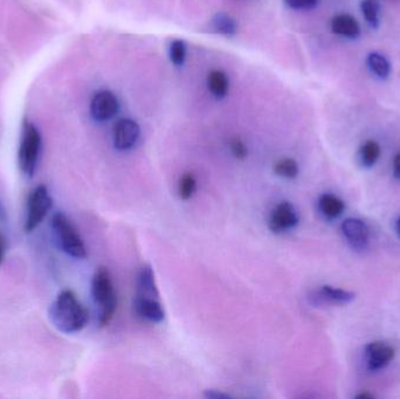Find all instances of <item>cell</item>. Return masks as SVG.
Listing matches in <instances>:
<instances>
[{"mask_svg":"<svg viewBox=\"0 0 400 399\" xmlns=\"http://www.w3.org/2000/svg\"><path fill=\"white\" fill-rule=\"evenodd\" d=\"M212 26L215 29V32L224 34V36H233L237 32L235 21L225 13H218L217 16H214Z\"/></svg>","mask_w":400,"mask_h":399,"instance_id":"ffe728a7","label":"cell"},{"mask_svg":"<svg viewBox=\"0 0 400 399\" xmlns=\"http://www.w3.org/2000/svg\"><path fill=\"white\" fill-rule=\"evenodd\" d=\"M397 232H398V234H399L400 237V217L398 221H397Z\"/></svg>","mask_w":400,"mask_h":399,"instance_id":"4dcf8cb0","label":"cell"},{"mask_svg":"<svg viewBox=\"0 0 400 399\" xmlns=\"http://www.w3.org/2000/svg\"><path fill=\"white\" fill-rule=\"evenodd\" d=\"M52 197L45 185H39L33 190L28 198L27 218L25 221V232H32L43 223L45 217L52 208Z\"/></svg>","mask_w":400,"mask_h":399,"instance_id":"5b68a950","label":"cell"},{"mask_svg":"<svg viewBox=\"0 0 400 399\" xmlns=\"http://www.w3.org/2000/svg\"><path fill=\"white\" fill-rule=\"evenodd\" d=\"M52 230L56 243L68 256L76 259H84L87 256V248L84 240L64 213L58 212L53 216Z\"/></svg>","mask_w":400,"mask_h":399,"instance_id":"3957f363","label":"cell"},{"mask_svg":"<svg viewBox=\"0 0 400 399\" xmlns=\"http://www.w3.org/2000/svg\"><path fill=\"white\" fill-rule=\"evenodd\" d=\"M393 172H395V176L400 180V152L393 160Z\"/></svg>","mask_w":400,"mask_h":399,"instance_id":"4316f807","label":"cell"},{"mask_svg":"<svg viewBox=\"0 0 400 399\" xmlns=\"http://www.w3.org/2000/svg\"><path fill=\"white\" fill-rule=\"evenodd\" d=\"M119 100L108 90L96 93L91 104V116L99 122L110 120L119 112Z\"/></svg>","mask_w":400,"mask_h":399,"instance_id":"52a82bcc","label":"cell"},{"mask_svg":"<svg viewBox=\"0 0 400 399\" xmlns=\"http://www.w3.org/2000/svg\"><path fill=\"white\" fill-rule=\"evenodd\" d=\"M205 396H207V398L212 399H227L231 397L230 395L224 394V392L218 391V390H207V391L205 392Z\"/></svg>","mask_w":400,"mask_h":399,"instance_id":"484cf974","label":"cell"},{"mask_svg":"<svg viewBox=\"0 0 400 399\" xmlns=\"http://www.w3.org/2000/svg\"><path fill=\"white\" fill-rule=\"evenodd\" d=\"M207 84H209L210 92L217 99H222L226 96L227 90H228V80L225 73H222V71H212L209 74Z\"/></svg>","mask_w":400,"mask_h":399,"instance_id":"e0dca14e","label":"cell"},{"mask_svg":"<svg viewBox=\"0 0 400 399\" xmlns=\"http://www.w3.org/2000/svg\"><path fill=\"white\" fill-rule=\"evenodd\" d=\"M358 398H373V396L368 395V394H363V395L358 396Z\"/></svg>","mask_w":400,"mask_h":399,"instance_id":"f546056e","label":"cell"},{"mask_svg":"<svg viewBox=\"0 0 400 399\" xmlns=\"http://www.w3.org/2000/svg\"><path fill=\"white\" fill-rule=\"evenodd\" d=\"M315 298L318 301L329 302V304H348L353 299V294L340 288L323 286L320 291H317Z\"/></svg>","mask_w":400,"mask_h":399,"instance_id":"5bb4252c","label":"cell"},{"mask_svg":"<svg viewBox=\"0 0 400 399\" xmlns=\"http://www.w3.org/2000/svg\"><path fill=\"white\" fill-rule=\"evenodd\" d=\"M4 218V208L1 206V204H0V220Z\"/></svg>","mask_w":400,"mask_h":399,"instance_id":"f1b7e54d","label":"cell"},{"mask_svg":"<svg viewBox=\"0 0 400 399\" xmlns=\"http://www.w3.org/2000/svg\"><path fill=\"white\" fill-rule=\"evenodd\" d=\"M294 10H310L317 4V0H285Z\"/></svg>","mask_w":400,"mask_h":399,"instance_id":"d4e9b609","label":"cell"},{"mask_svg":"<svg viewBox=\"0 0 400 399\" xmlns=\"http://www.w3.org/2000/svg\"><path fill=\"white\" fill-rule=\"evenodd\" d=\"M136 298L142 299H159V291L156 285L155 273L149 265L141 268L137 278Z\"/></svg>","mask_w":400,"mask_h":399,"instance_id":"7c38bea8","label":"cell"},{"mask_svg":"<svg viewBox=\"0 0 400 399\" xmlns=\"http://www.w3.org/2000/svg\"><path fill=\"white\" fill-rule=\"evenodd\" d=\"M274 171L278 176L287 180H293L298 175V164L293 158H282L274 165Z\"/></svg>","mask_w":400,"mask_h":399,"instance_id":"d6986e66","label":"cell"},{"mask_svg":"<svg viewBox=\"0 0 400 399\" xmlns=\"http://www.w3.org/2000/svg\"><path fill=\"white\" fill-rule=\"evenodd\" d=\"M381 155V148L375 141H368L365 142L361 148L362 163L365 167H373L376 164L377 160Z\"/></svg>","mask_w":400,"mask_h":399,"instance_id":"7402d4cb","label":"cell"},{"mask_svg":"<svg viewBox=\"0 0 400 399\" xmlns=\"http://www.w3.org/2000/svg\"><path fill=\"white\" fill-rule=\"evenodd\" d=\"M365 352H366L368 367L373 372L386 367L395 357L393 348L381 342L368 344L365 349Z\"/></svg>","mask_w":400,"mask_h":399,"instance_id":"30bf717a","label":"cell"},{"mask_svg":"<svg viewBox=\"0 0 400 399\" xmlns=\"http://www.w3.org/2000/svg\"><path fill=\"white\" fill-rule=\"evenodd\" d=\"M4 238L1 236V233H0V265L3 263V258H4Z\"/></svg>","mask_w":400,"mask_h":399,"instance_id":"83f0119b","label":"cell"},{"mask_svg":"<svg viewBox=\"0 0 400 399\" xmlns=\"http://www.w3.org/2000/svg\"><path fill=\"white\" fill-rule=\"evenodd\" d=\"M141 129L135 121L122 119L116 123L114 128V145L121 152L132 148L139 138Z\"/></svg>","mask_w":400,"mask_h":399,"instance_id":"ba28073f","label":"cell"},{"mask_svg":"<svg viewBox=\"0 0 400 399\" xmlns=\"http://www.w3.org/2000/svg\"><path fill=\"white\" fill-rule=\"evenodd\" d=\"M366 64H368V69L371 71V73L381 80H385L390 76L391 64L384 56H381V53H370Z\"/></svg>","mask_w":400,"mask_h":399,"instance_id":"2e32d148","label":"cell"},{"mask_svg":"<svg viewBox=\"0 0 400 399\" xmlns=\"http://www.w3.org/2000/svg\"><path fill=\"white\" fill-rule=\"evenodd\" d=\"M331 29L337 36L356 39L361 34V26L353 16L338 14L331 21Z\"/></svg>","mask_w":400,"mask_h":399,"instance_id":"4fadbf2b","label":"cell"},{"mask_svg":"<svg viewBox=\"0 0 400 399\" xmlns=\"http://www.w3.org/2000/svg\"><path fill=\"white\" fill-rule=\"evenodd\" d=\"M298 223L296 210L290 202H281L272 210L268 219V226L274 233L290 231Z\"/></svg>","mask_w":400,"mask_h":399,"instance_id":"8992f818","label":"cell"},{"mask_svg":"<svg viewBox=\"0 0 400 399\" xmlns=\"http://www.w3.org/2000/svg\"><path fill=\"white\" fill-rule=\"evenodd\" d=\"M49 316L60 332L66 334L81 332L89 321L87 309L76 298L75 293L69 289L61 291L58 295L51 307Z\"/></svg>","mask_w":400,"mask_h":399,"instance_id":"6da1fadb","label":"cell"},{"mask_svg":"<svg viewBox=\"0 0 400 399\" xmlns=\"http://www.w3.org/2000/svg\"><path fill=\"white\" fill-rule=\"evenodd\" d=\"M361 10L365 21L373 28L379 26L381 5L378 0H362Z\"/></svg>","mask_w":400,"mask_h":399,"instance_id":"ac0fdd59","label":"cell"},{"mask_svg":"<svg viewBox=\"0 0 400 399\" xmlns=\"http://www.w3.org/2000/svg\"><path fill=\"white\" fill-rule=\"evenodd\" d=\"M318 208L323 213V216L333 219L341 216L342 212L344 211V203L338 197L327 193L321 196L318 200Z\"/></svg>","mask_w":400,"mask_h":399,"instance_id":"9a60e30c","label":"cell"},{"mask_svg":"<svg viewBox=\"0 0 400 399\" xmlns=\"http://www.w3.org/2000/svg\"><path fill=\"white\" fill-rule=\"evenodd\" d=\"M342 231L349 244L355 250H364L368 243V228L360 219H346L342 223Z\"/></svg>","mask_w":400,"mask_h":399,"instance_id":"9c48e42d","label":"cell"},{"mask_svg":"<svg viewBox=\"0 0 400 399\" xmlns=\"http://www.w3.org/2000/svg\"><path fill=\"white\" fill-rule=\"evenodd\" d=\"M91 295L97 308L99 327L110 324L117 308L115 287L107 268L99 267L91 280Z\"/></svg>","mask_w":400,"mask_h":399,"instance_id":"7a4b0ae2","label":"cell"},{"mask_svg":"<svg viewBox=\"0 0 400 399\" xmlns=\"http://www.w3.org/2000/svg\"><path fill=\"white\" fill-rule=\"evenodd\" d=\"M41 150L39 129L31 122H25L19 147V167L25 176L33 177Z\"/></svg>","mask_w":400,"mask_h":399,"instance_id":"277c9868","label":"cell"},{"mask_svg":"<svg viewBox=\"0 0 400 399\" xmlns=\"http://www.w3.org/2000/svg\"><path fill=\"white\" fill-rule=\"evenodd\" d=\"M230 145L232 154L238 160H244V158H246V156H247V148H246V145L242 140L233 138V140L231 141Z\"/></svg>","mask_w":400,"mask_h":399,"instance_id":"cb8c5ba5","label":"cell"},{"mask_svg":"<svg viewBox=\"0 0 400 399\" xmlns=\"http://www.w3.org/2000/svg\"><path fill=\"white\" fill-rule=\"evenodd\" d=\"M185 54H187V47L183 40L172 41L170 46V58L171 61L176 66H182L185 60Z\"/></svg>","mask_w":400,"mask_h":399,"instance_id":"603a6c76","label":"cell"},{"mask_svg":"<svg viewBox=\"0 0 400 399\" xmlns=\"http://www.w3.org/2000/svg\"><path fill=\"white\" fill-rule=\"evenodd\" d=\"M196 191H197V180H196L193 173H191V172L184 173L180 177L178 184V193L180 200H191L194 196Z\"/></svg>","mask_w":400,"mask_h":399,"instance_id":"44dd1931","label":"cell"},{"mask_svg":"<svg viewBox=\"0 0 400 399\" xmlns=\"http://www.w3.org/2000/svg\"><path fill=\"white\" fill-rule=\"evenodd\" d=\"M134 309L136 314L147 319L149 322L158 324L162 322L165 317V313L163 309L161 300L157 299H142V298H135L134 300Z\"/></svg>","mask_w":400,"mask_h":399,"instance_id":"8fae6325","label":"cell"}]
</instances>
